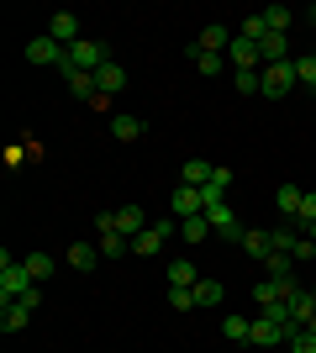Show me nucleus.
Returning a JSON list of instances; mask_svg holds the SVG:
<instances>
[{"label":"nucleus","mask_w":316,"mask_h":353,"mask_svg":"<svg viewBox=\"0 0 316 353\" xmlns=\"http://www.w3.org/2000/svg\"><path fill=\"white\" fill-rule=\"evenodd\" d=\"M127 248H132V237H121V232H101V253H105V259H121Z\"/></svg>","instance_id":"26"},{"label":"nucleus","mask_w":316,"mask_h":353,"mask_svg":"<svg viewBox=\"0 0 316 353\" xmlns=\"http://www.w3.org/2000/svg\"><path fill=\"white\" fill-rule=\"evenodd\" d=\"M290 63H295V85L316 90V59H290Z\"/></svg>","instance_id":"29"},{"label":"nucleus","mask_w":316,"mask_h":353,"mask_svg":"<svg viewBox=\"0 0 316 353\" xmlns=\"http://www.w3.org/2000/svg\"><path fill=\"white\" fill-rule=\"evenodd\" d=\"M242 248L253 253V259H269V253H274V232H264V227H248V232H242Z\"/></svg>","instance_id":"19"},{"label":"nucleus","mask_w":316,"mask_h":353,"mask_svg":"<svg viewBox=\"0 0 316 353\" xmlns=\"http://www.w3.org/2000/svg\"><path fill=\"white\" fill-rule=\"evenodd\" d=\"M95 259H105L101 243H74V248H69V264L74 269H95Z\"/></svg>","instance_id":"22"},{"label":"nucleus","mask_w":316,"mask_h":353,"mask_svg":"<svg viewBox=\"0 0 316 353\" xmlns=\"http://www.w3.org/2000/svg\"><path fill=\"white\" fill-rule=\"evenodd\" d=\"M258 79H264V95H269V101H285L290 90H295V63H264Z\"/></svg>","instance_id":"5"},{"label":"nucleus","mask_w":316,"mask_h":353,"mask_svg":"<svg viewBox=\"0 0 316 353\" xmlns=\"http://www.w3.org/2000/svg\"><path fill=\"white\" fill-rule=\"evenodd\" d=\"M27 290H32V274H27V264H11V253H0V306L21 301Z\"/></svg>","instance_id":"1"},{"label":"nucleus","mask_w":316,"mask_h":353,"mask_svg":"<svg viewBox=\"0 0 316 353\" xmlns=\"http://www.w3.org/2000/svg\"><path fill=\"white\" fill-rule=\"evenodd\" d=\"M148 227H153V221L143 216L137 206H121V211H116V232H121V237H137V232H148Z\"/></svg>","instance_id":"14"},{"label":"nucleus","mask_w":316,"mask_h":353,"mask_svg":"<svg viewBox=\"0 0 316 353\" xmlns=\"http://www.w3.org/2000/svg\"><path fill=\"white\" fill-rule=\"evenodd\" d=\"M63 79H69V90H74L79 101L90 105L95 95H101V90H95V74H85V69H63Z\"/></svg>","instance_id":"16"},{"label":"nucleus","mask_w":316,"mask_h":353,"mask_svg":"<svg viewBox=\"0 0 316 353\" xmlns=\"http://www.w3.org/2000/svg\"><path fill=\"white\" fill-rule=\"evenodd\" d=\"M196 306H200V311H206V306H222V285L200 274V285H196Z\"/></svg>","instance_id":"25"},{"label":"nucleus","mask_w":316,"mask_h":353,"mask_svg":"<svg viewBox=\"0 0 316 353\" xmlns=\"http://www.w3.org/2000/svg\"><path fill=\"white\" fill-rule=\"evenodd\" d=\"M143 132H148V121H143V117H132V111L111 117V137H116V143H137Z\"/></svg>","instance_id":"9"},{"label":"nucleus","mask_w":316,"mask_h":353,"mask_svg":"<svg viewBox=\"0 0 316 353\" xmlns=\"http://www.w3.org/2000/svg\"><path fill=\"white\" fill-rule=\"evenodd\" d=\"M232 85H238L242 95H258V90H264V79H258V69H248V74H232Z\"/></svg>","instance_id":"32"},{"label":"nucleus","mask_w":316,"mask_h":353,"mask_svg":"<svg viewBox=\"0 0 316 353\" xmlns=\"http://www.w3.org/2000/svg\"><path fill=\"white\" fill-rule=\"evenodd\" d=\"M206 221H211V232L232 237V243H242V232H248V227H238V216H232V206H227V201H216V206H206Z\"/></svg>","instance_id":"6"},{"label":"nucleus","mask_w":316,"mask_h":353,"mask_svg":"<svg viewBox=\"0 0 316 353\" xmlns=\"http://www.w3.org/2000/svg\"><path fill=\"white\" fill-rule=\"evenodd\" d=\"M295 227H316V190H306V201H301V216H295Z\"/></svg>","instance_id":"35"},{"label":"nucleus","mask_w":316,"mask_h":353,"mask_svg":"<svg viewBox=\"0 0 316 353\" xmlns=\"http://www.w3.org/2000/svg\"><path fill=\"white\" fill-rule=\"evenodd\" d=\"M290 353H316V332L311 327H301V332L290 338Z\"/></svg>","instance_id":"33"},{"label":"nucleus","mask_w":316,"mask_h":353,"mask_svg":"<svg viewBox=\"0 0 316 353\" xmlns=\"http://www.w3.org/2000/svg\"><path fill=\"white\" fill-rule=\"evenodd\" d=\"M27 322H32V306H21V301H11V306H0V332H21Z\"/></svg>","instance_id":"18"},{"label":"nucleus","mask_w":316,"mask_h":353,"mask_svg":"<svg viewBox=\"0 0 316 353\" xmlns=\"http://www.w3.org/2000/svg\"><path fill=\"white\" fill-rule=\"evenodd\" d=\"M48 37H53V43H63V48L85 43V37H79V16H74V11H59V16H53V27H48Z\"/></svg>","instance_id":"8"},{"label":"nucleus","mask_w":316,"mask_h":353,"mask_svg":"<svg viewBox=\"0 0 316 353\" xmlns=\"http://www.w3.org/2000/svg\"><path fill=\"white\" fill-rule=\"evenodd\" d=\"M311 332H316V316H311Z\"/></svg>","instance_id":"42"},{"label":"nucleus","mask_w":316,"mask_h":353,"mask_svg":"<svg viewBox=\"0 0 316 353\" xmlns=\"http://www.w3.org/2000/svg\"><path fill=\"white\" fill-rule=\"evenodd\" d=\"M290 259H295V264H311V259H316V243H311V237H295Z\"/></svg>","instance_id":"36"},{"label":"nucleus","mask_w":316,"mask_h":353,"mask_svg":"<svg viewBox=\"0 0 316 353\" xmlns=\"http://www.w3.org/2000/svg\"><path fill=\"white\" fill-rule=\"evenodd\" d=\"M222 332L232 343H248V338H253V322H248V316H222Z\"/></svg>","instance_id":"24"},{"label":"nucleus","mask_w":316,"mask_h":353,"mask_svg":"<svg viewBox=\"0 0 316 353\" xmlns=\"http://www.w3.org/2000/svg\"><path fill=\"white\" fill-rule=\"evenodd\" d=\"M169 285H180V290H196V285H200V269L190 264V259H174V264H169Z\"/></svg>","instance_id":"17"},{"label":"nucleus","mask_w":316,"mask_h":353,"mask_svg":"<svg viewBox=\"0 0 316 353\" xmlns=\"http://www.w3.org/2000/svg\"><path fill=\"white\" fill-rule=\"evenodd\" d=\"M306 27H316V6H311V11H306Z\"/></svg>","instance_id":"39"},{"label":"nucleus","mask_w":316,"mask_h":353,"mask_svg":"<svg viewBox=\"0 0 316 353\" xmlns=\"http://www.w3.org/2000/svg\"><path fill=\"white\" fill-rule=\"evenodd\" d=\"M269 232H274V253H290L295 237H301V232H290V227H269Z\"/></svg>","instance_id":"37"},{"label":"nucleus","mask_w":316,"mask_h":353,"mask_svg":"<svg viewBox=\"0 0 316 353\" xmlns=\"http://www.w3.org/2000/svg\"><path fill=\"white\" fill-rule=\"evenodd\" d=\"M227 63L238 74H248V69H258L264 63V53H258V43H248V37H232V48H227Z\"/></svg>","instance_id":"7"},{"label":"nucleus","mask_w":316,"mask_h":353,"mask_svg":"<svg viewBox=\"0 0 316 353\" xmlns=\"http://www.w3.org/2000/svg\"><path fill=\"white\" fill-rule=\"evenodd\" d=\"M295 269H301V264H295L290 253H269V259H264V280H274V285H280V280H295Z\"/></svg>","instance_id":"11"},{"label":"nucleus","mask_w":316,"mask_h":353,"mask_svg":"<svg viewBox=\"0 0 316 353\" xmlns=\"http://www.w3.org/2000/svg\"><path fill=\"white\" fill-rule=\"evenodd\" d=\"M290 21H295V16H290L285 6H269V11H264V27L269 32H290Z\"/></svg>","instance_id":"28"},{"label":"nucleus","mask_w":316,"mask_h":353,"mask_svg":"<svg viewBox=\"0 0 316 353\" xmlns=\"http://www.w3.org/2000/svg\"><path fill=\"white\" fill-rule=\"evenodd\" d=\"M105 63H111V48L101 43V37H85V43L69 48V69H85V74H101Z\"/></svg>","instance_id":"3"},{"label":"nucleus","mask_w":316,"mask_h":353,"mask_svg":"<svg viewBox=\"0 0 316 353\" xmlns=\"http://www.w3.org/2000/svg\"><path fill=\"white\" fill-rule=\"evenodd\" d=\"M211 174H216V163H206V159H190V163H185V169H180V179H185V185H196V190H200V185H206Z\"/></svg>","instance_id":"20"},{"label":"nucleus","mask_w":316,"mask_h":353,"mask_svg":"<svg viewBox=\"0 0 316 353\" xmlns=\"http://www.w3.org/2000/svg\"><path fill=\"white\" fill-rule=\"evenodd\" d=\"M306 295H311V311H316V285H311V290H306Z\"/></svg>","instance_id":"40"},{"label":"nucleus","mask_w":316,"mask_h":353,"mask_svg":"<svg viewBox=\"0 0 316 353\" xmlns=\"http://www.w3.org/2000/svg\"><path fill=\"white\" fill-rule=\"evenodd\" d=\"M27 274H32V285L48 280V274H53V259H48V253H32V259H27Z\"/></svg>","instance_id":"30"},{"label":"nucleus","mask_w":316,"mask_h":353,"mask_svg":"<svg viewBox=\"0 0 316 353\" xmlns=\"http://www.w3.org/2000/svg\"><path fill=\"white\" fill-rule=\"evenodd\" d=\"M190 59H196V69H200V74H222L227 53H200V48H190Z\"/></svg>","instance_id":"27"},{"label":"nucleus","mask_w":316,"mask_h":353,"mask_svg":"<svg viewBox=\"0 0 316 353\" xmlns=\"http://www.w3.org/2000/svg\"><path fill=\"white\" fill-rule=\"evenodd\" d=\"M200 211H206V201H200V190L196 185H180V190H174V216H200Z\"/></svg>","instance_id":"10"},{"label":"nucleus","mask_w":316,"mask_h":353,"mask_svg":"<svg viewBox=\"0 0 316 353\" xmlns=\"http://www.w3.org/2000/svg\"><path fill=\"white\" fill-rule=\"evenodd\" d=\"M21 159H32V153H27V143H11V148H6V169H16Z\"/></svg>","instance_id":"38"},{"label":"nucleus","mask_w":316,"mask_h":353,"mask_svg":"<svg viewBox=\"0 0 316 353\" xmlns=\"http://www.w3.org/2000/svg\"><path fill=\"white\" fill-rule=\"evenodd\" d=\"M227 185H232V169H227V163H216V174H211L206 185H200V201H206V206H216Z\"/></svg>","instance_id":"15"},{"label":"nucleus","mask_w":316,"mask_h":353,"mask_svg":"<svg viewBox=\"0 0 316 353\" xmlns=\"http://www.w3.org/2000/svg\"><path fill=\"white\" fill-rule=\"evenodd\" d=\"M180 237H185V243H206V237H211L206 211H200V216H185V221H180Z\"/></svg>","instance_id":"21"},{"label":"nucleus","mask_w":316,"mask_h":353,"mask_svg":"<svg viewBox=\"0 0 316 353\" xmlns=\"http://www.w3.org/2000/svg\"><path fill=\"white\" fill-rule=\"evenodd\" d=\"M264 32H269V27H264V16H248L238 37H248V43H264Z\"/></svg>","instance_id":"34"},{"label":"nucleus","mask_w":316,"mask_h":353,"mask_svg":"<svg viewBox=\"0 0 316 353\" xmlns=\"http://www.w3.org/2000/svg\"><path fill=\"white\" fill-rule=\"evenodd\" d=\"M27 63H37V69H48V63H53V69H69V48L63 43H53V37H32L27 43Z\"/></svg>","instance_id":"4"},{"label":"nucleus","mask_w":316,"mask_h":353,"mask_svg":"<svg viewBox=\"0 0 316 353\" xmlns=\"http://www.w3.org/2000/svg\"><path fill=\"white\" fill-rule=\"evenodd\" d=\"M169 306H174V311H196V290H180V285H169Z\"/></svg>","instance_id":"31"},{"label":"nucleus","mask_w":316,"mask_h":353,"mask_svg":"<svg viewBox=\"0 0 316 353\" xmlns=\"http://www.w3.org/2000/svg\"><path fill=\"white\" fill-rule=\"evenodd\" d=\"M169 237H180V216H169V221H153L148 232H137L132 237V253L137 259H153V253H164Z\"/></svg>","instance_id":"2"},{"label":"nucleus","mask_w":316,"mask_h":353,"mask_svg":"<svg viewBox=\"0 0 316 353\" xmlns=\"http://www.w3.org/2000/svg\"><path fill=\"white\" fill-rule=\"evenodd\" d=\"M121 85H127V69H121L116 59H111L101 74H95V90H101V95H121Z\"/></svg>","instance_id":"13"},{"label":"nucleus","mask_w":316,"mask_h":353,"mask_svg":"<svg viewBox=\"0 0 316 353\" xmlns=\"http://www.w3.org/2000/svg\"><path fill=\"white\" fill-rule=\"evenodd\" d=\"M306 237H311V243H316V227H306Z\"/></svg>","instance_id":"41"},{"label":"nucleus","mask_w":316,"mask_h":353,"mask_svg":"<svg viewBox=\"0 0 316 353\" xmlns=\"http://www.w3.org/2000/svg\"><path fill=\"white\" fill-rule=\"evenodd\" d=\"M301 201H306V190L301 185H280V190H274V206H280V216H301Z\"/></svg>","instance_id":"12"},{"label":"nucleus","mask_w":316,"mask_h":353,"mask_svg":"<svg viewBox=\"0 0 316 353\" xmlns=\"http://www.w3.org/2000/svg\"><path fill=\"white\" fill-rule=\"evenodd\" d=\"M196 48H200V53H227V48H232V37H227V27H206Z\"/></svg>","instance_id":"23"}]
</instances>
